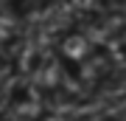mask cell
Here are the masks:
<instances>
[{
	"label": "cell",
	"mask_w": 126,
	"mask_h": 121,
	"mask_svg": "<svg viewBox=\"0 0 126 121\" xmlns=\"http://www.w3.org/2000/svg\"><path fill=\"white\" fill-rule=\"evenodd\" d=\"M17 42H20V31L14 25V14H0V93L6 90V79L11 73Z\"/></svg>",
	"instance_id": "obj_1"
},
{
	"label": "cell",
	"mask_w": 126,
	"mask_h": 121,
	"mask_svg": "<svg viewBox=\"0 0 126 121\" xmlns=\"http://www.w3.org/2000/svg\"><path fill=\"white\" fill-rule=\"evenodd\" d=\"M39 3H45V0H0V14H17V11L39 6Z\"/></svg>",
	"instance_id": "obj_2"
}]
</instances>
